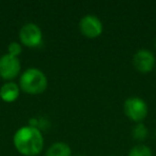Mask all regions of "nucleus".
<instances>
[{
    "instance_id": "nucleus-13",
    "label": "nucleus",
    "mask_w": 156,
    "mask_h": 156,
    "mask_svg": "<svg viewBox=\"0 0 156 156\" xmlns=\"http://www.w3.org/2000/svg\"><path fill=\"white\" fill-rule=\"evenodd\" d=\"M154 47H155V49H156V39H155V42H154Z\"/></svg>"
},
{
    "instance_id": "nucleus-12",
    "label": "nucleus",
    "mask_w": 156,
    "mask_h": 156,
    "mask_svg": "<svg viewBox=\"0 0 156 156\" xmlns=\"http://www.w3.org/2000/svg\"><path fill=\"white\" fill-rule=\"evenodd\" d=\"M22 52H23L22 44L18 43V42H12V43H10L9 46H8V54L11 55V56L18 58V56H20Z\"/></svg>"
},
{
    "instance_id": "nucleus-15",
    "label": "nucleus",
    "mask_w": 156,
    "mask_h": 156,
    "mask_svg": "<svg viewBox=\"0 0 156 156\" xmlns=\"http://www.w3.org/2000/svg\"><path fill=\"white\" fill-rule=\"evenodd\" d=\"M155 71H156V65H155Z\"/></svg>"
},
{
    "instance_id": "nucleus-6",
    "label": "nucleus",
    "mask_w": 156,
    "mask_h": 156,
    "mask_svg": "<svg viewBox=\"0 0 156 156\" xmlns=\"http://www.w3.org/2000/svg\"><path fill=\"white\" fill-rule=\"evenodd\" d=\"M79 30L88 39H96L104 31V26L100 18L93 14H87L79 22Z\"/></svg>"
},
{
    "instance_id": "nucleus-10",
    "label": "nucleus",
    "mask_w": 156,
    "mask_h": 156,
    "mask_svg": "<svg viewBox=\"0 0 156 156\" xmlns=\"http://www.w3.org/2000/svg\"><path fill=\"white\" fill-rule=\"evenodd\" d=\"M133 138L137 141H143L147 138L149 135V129H147V125H144V123H136V125L133 128Z\"/></svg>"
},
{
    "instance_id": "nucleus-1",
    "label": "nucleus",
    "mask_w": 156,
    "mask_h": 156,
    "mask_svg": "<svg viewBox=\"0 0 156 156\" xmlns=\"http://www.w3.org/2000/svg\"><path fill=\"white\" fill-rule=\"evenodd\" d=\"M44 137L41 129L31 125L18 128L13 136V144L23 156H37L44 149Z\"/></svg>"
},
{
    "instance_id": "nucleus-8",
    "label": "nucleus",
    "mask_w": 156,
    "mask_h": 156,
    "mask_svg": "<svg viewBox=\"0 0 156 156\" xmlns=\"http://www.w3.org/2000/svg\"><path fill=\"white\" fill-rule=\"evenodd\" d=\"M20 93V85L14 81H7L0 88V98L5 103H13L18 98Z\"/></svg>"
},
{
    "instance_id": "nucleus-4",
    "label": "nucleus",
    "mask_w": 156,
    "mask_h": 156,
    "mask_svg": "<svg viewBox=\"0 0 156 156\" xmlns=\"http://www.w3.org/2000/svg\"><path fill=\"white\" fill-rule=\"evenodd\" d=\"M20 44L29 48H35L40 46L43 41L42 29L34 23H27L20 30Z\"/></svg>"
},
{
    "instance_id": "nucleus-9",
    "label": "nucleus",
    "mask_w": 156,
    "mask_h": 156,
    "mask_svg": "<svg viewBox=\"0 0 156 156\" xmlns=\"http://www.w3.org/2000/svg\"><path fill=\"white\" fill-rule=\"evenodd\" d=\"M45 156H72V149L67 143L57 141L46 150Z\"/></svg>"
},
{
    "instance_id": "nucleus-5",
    "label": "nucleus",
    "mask_w": 156,
    "mask_h": 156,
    "mask_svg": "<svg viewBox=\"0 0 156 156\" xmlns=\"http://www.w3.org/2000/svg\"><path fill=\"white\" fill-rule=\"evenodd\" d=\"M22 64L18 58L5 54L0 57V78L5 81H13L20 73Z\"/></svg>"
},
{
    "instance_id": "nucleus-11",
    "label": "nucleus",
    "mask_w": 156,
    "mask_h": 156,
    "mask_svg": "<svg viewBox=\"0 0 156 156\" xmlns=\"http://www.w3.org/2000/svg\"><path fill=\"white\" fill-rule=\"evenodd\" d=\"M127 156H153V152L147 145L137 144L129 150Z\"/></svg>"
},
{
    "instance_id": "nucleus-3",
    "label": "nucleus",
    "mask_w": 156,
    "mask_h": 156,
    "mask_svg": "<svg viewBox=\"0 0 156 156\" xmlns=\"http://www.w3.org/2000/svg\"><path fill=\"white\" fill-rule=\"evenodd\" d=\"M125 115L135 123H143L149 113V107L143 98L132 96L125 100L123 105Z\"/></svg>"
},
{
    "instance_id": "nucleus-14",
    "label": "nucleus",
    "mask_w": 156,
    "mask_h": 156,
    "mask_svg": "<svg viewBox=\"0 0 156 156\" xmlns=\"http://www.w3.org/2000/svg\"><path fill=\"white\" fill-rule=\"evenodd\" d=\"M78 156H85V155H78Z\"/></svg>"
},
{
    "instance_id": "nucleus-2",
    "label": "nucleus",
    "mask_w": 156,
    "mask_h": 156,
    "mask_svg": "<svg viewBox=\"0 0 156 156\" xmlns=\"http://www.w3.org/2000/svg\"><path fill=\"white\" fill-rule=\"evenodd\" d=\"M48 80L45 73L37 67H29L20 75V88L23 92L30 95H39L45 92Z\"/></svg>"
},
{
    "instance_id": "nucleus-7",
    "label": "nucleus",
    "mask_w": 156,
    "mask_h": 156,
    "mask_svg": "<svg viewBox=\"0 0 156 156\" xmlns=\"http://www.w3.org/2000/svg\"><path fill=\"white\" fill-rule=\"evenodd\" d=\"M133 65L138 72L142 74H147L155 69V56L151 50L141 48L135 52L133 57Z\"/></svg>"
}]
</instances>
